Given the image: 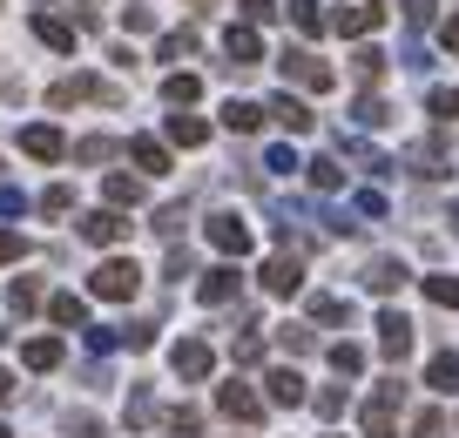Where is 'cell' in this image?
<instances>
[{"label": "cell", "instance_id": "53", "mask_svg": "<svg viewBox=\"0 0 459 438\" xmlns=\"http://www.w3.org/2000/svg\"><path fill=\"white\" fill-rule=\"evenodd\" d=\"M122 21H129V34H149V28H156V14H149V7H129Z\"/></svg>", "mask_w": 459, "mask_h": 438}, {"label": "cell", "instance_id": "16", "mask_svg": "<svg viewBox=\"0 0 459 438\" xmlns=\"http://www.w3.org/2000/svg\"><path fill=\"white\" fill-rule=\"evenodd\" d=\"M405 162H412V176H419V183H439V176H453V169H446V142H439V135H432V142H419V149H412Z\"/></svg>", "mask_w": 459, "mask_h": 438}, {"label": "cell", "instance_id": "42", "mask_svg": "<svg viewBox=\"0 0 459 438\" xmlns=\"http://www.w3.org/2000/svg\"><path fill=\"white\" fill-rule=\"evenodd\" d=\"M432 14H439V0H405V28H432Z\"/></svg>", "mask_w": 459, "mask_h": 438}, {"label": "cell", "instance_id": "17", "mask_svg": "<svg viewBox=\"0 0 459 438\" xmlns=\"http://www.w3.org/2000/svg\"><path fill=\"white\" fill-rule=\"evenodd\" d=\"M264 115H271V108H257V101H223V128H230V135H257Z\"/></svg>", "mask_w": 459, "mask_h": 438}, {"label": "cell", "instance_id": "25", "mask_svg": "<svg viewBox=\"0 0 459 438\" xmlns=\"http://www.w3.org/2000/svg\"><path fill=\"white\" fill-rule=\"evenodd\" d=\"M426 384H432V391H459V351H439V357H432V365H426Z\"/></svg>", "mask_w": 459, "mask_h": 438}, {"label": "cell", "instance_id": "20", "mask_svg": "<svg viewBox=\"0 0 459 438\" xmlns=\"http://www.w3.org/2000/svg\"><path fill=\"white\" fill-rule=\"evenodd\" d=\"M34 34H41L55 55H74V28H68L61 14H34Z\"/></svg>", "mask_w": 459, "mask_h": 438}, {"label": "cell", "instance_id": "39", "mask_svg": "<svg viewBox=\"0 0 459 438\" xmlns=\"http://www.w3.org/2000/svg\"><path fill=\"white\" fill-rule=\"evenodd\" d=\"M230 357H237V365H264V338H257V331H244V338L230 344Z\"/></svg>", "mask_w": 459, "mask_h": 438}, {"label": "cell", "instance_id": "61", "mask_svg": "<svg viewBox=\"0 0 459 438\" xmlns=\"http://www.w3.org/2000/svg\"><path fill=\"white\" fill-rule=\"evenodd\" d=\"M331 438H338V432H331Z\"/></svg>", "mask_w": 459, "mask_h": 438}, {"label": "cell", "instance_id": "12", "mask_svg": "<svg viewBox=\"0 0 459 438\" xmlns=\"http://www.w3.org/2000/svg\"><path fill=\"white\" fill-rule=\"evenodd\" d=\"M196 297H203V304H230V297H244V277H237V263H216L210 277L196 283Z\"/></svg>", "mask_w": 459, "mask_h": 438}, {"label": "cell", "instance_id": "35", "mask_svg": "<svg viewBox=\"0 0 459 438\" xmlns=\"http://www.w3.org/2000/svg\"><path fill=\"white\" fill-rule=\"evenodd\" d=\"M426 297L439 311H459V277H426Z\"/></svg>", "mask_w": 459, "mask_h": 438}, {"label": "cell", "instance_id": "52", "mask_svg": "<svg viewBox=\"0 0 459 438\" xmlns=\"http://www.w3.org/2000/svg\"><path fill=\"white\" fill-rule=\"evenodd\" d=\"M271 14H277L271 0H244V21H250V28H264V21H271Z\"/></svg>", "mask_w": 459, "mask_h": 438}, {"label": "cell", "instance_id": "40", "mask_svg": "<svg viewBox=\"0 0 459 438\" xmlns=\"http://www.w3.org/2000/svg\"><path fill=\"white\" fill-rule=\"evenodd\" d=\"M108 156H115V142H108V135H88L82 149H74V162H108Z\"/></svg>", "mask_w": 459, "mask_h": 438}, {"label": "cell", "instance_id": "9", "mask_svg": "<svg viewBox=\"0 0 459 438\" xmlns=\"http://www.w3.org/2000/svg\"><path fill=\"white\" fill-rule=\"evenodd\" d=\"M122 101V95H115V88H101V82H88V74H68V82H55V88H48V101H55V108H74V101Z\"/></svg>", "mask_w": 459, "mask_h": 438}, {"label": "cell", "instance_id": "19", "mask_svg": "<svg viewBox=\"0 0 459 438\" xmlns=\"http://www.w3.org/2000/svg\"><path fill=\"white\" fill-rule=\"evenodd\" d=\"M129 156H135V169H149V176H169V149H162L156 135H135V142H129Z\"/></svg>", "mask_w": 459, "mask_h": 438}, {"label": "cell", "instance_id": "46", "mask_svg": "<svg viewBox=\"0 0 459 438\" xmlns=\"http://www.w3.org/2000/svg\"><path fill=\"white\" fill-rule=\"evenodd\" d=\"M426 108H432V115H446V122H453V115H459V95H453V88H432V95H426Z\"/></svg>", "mask_w": 459, "mask_h": 438}, {"label": "cell", "instance_id": "51", "mask_svg": "<svg viewBox=\"0 0 459 438\" xmlns=\"http://www.w3.org/2000/svg\"><path fill=\"white\" fill-rule=\"evenodd\" d=\"M439 47H446V55H459V14L439 21Z\"/></svg>", "mask_w": 459, "mask_h": 438}, {"label": "cell", "instance_id": "59", "mask_svg": "<svg viewBox=\"0 0 459 438\" xmlns=\"http://www.w3.org/2000/svg\"><path fill=\"white\" fill-rule=\"evenodd\" d=\"M0 438H7V425H0Z\"/></svg>", "mask_w": 459, "mask_h": 438}, {"label": "cell", "instance_id": "10", "mask_svg": "<svg viewBox=\"0 0 459 438\" xmlns=\"http://www.w3.org/2000/svg\"><path fill=\"white\" fill-rule=\"evenodd\" d=\"M264 290H271V297H298L304 290V263L298 256H271V263H264Z\"/></svg>", "mask_w": 459, "mask_h": 438}, {"label": "cell", "instance_id": "23", "mask_svg": "<svg viewBox=\"0 0 459 438\" xmlns=\"http://www.w3.org/2000/svg\"><path fill=\"white\" fill-rule=\"evenodd\" d=\"M21 365L28 371H55L61 365V338H28L21 344Z\"/></svg>", "mask_w": 459, "mask_h": 438}, {"label": "cell", "instance_id": "2", "mask_svg": "<svg viewBox=\"0 0 459 438\" xmlns=\"http://www.w3.org/2000/svg\"><path fill=\"white\" fill-rule=\"evenodd\" d=\"M277 68H284V82H298V88H311V95H325L331 82H338V74L325 68V61L311 55V47H284V55H277Z\"/></svg>", "mask_w": 459, "mask_h": 438}, {"label": "cell", "instance_id": "22", "mask_svg": "<svg viewBox=\"0 0 459 438\" xmlns=\"http://www.w3.org/2000/svg\"><path fill=\"white\" fill-rule=\"evenodd\" d=\"M264 384H271V405H304V378H298L290 365H277Z\"/></svg>", "mask_w": 459, "mask_h": 438}, {"label": "cell", "instance_id": "30", "mask_svg": "<svg viewBox=\"0 0 459 438\" xmlns=\"http://www.w3.org/2000/svg\"><path fill=\"white\" fill-rule=\"evenodd\" d=\"M331 371H338V378H359L365 371V344H331Z\"/></svg>", "mask_w": 459, "mask_h": 438}, {"label": "cell", "instance_id": "58", "mask_svg": "<svg viewBox=\"0 0 459 438\" xmlns=\"http://www.w3.org/2000/svg\"><path fill=\"white\" fill-rule=\"evenodd\" d=\"M446 223H453V229H459V202H453V210H446Z\"/></svg>", "mask_w": 459, "mask_h": 438}, {"label": "cell", "instance_id": "44", "mask_svg": "<svg viewBox=\"0 0 459 438\" xmlns=\"http://www.w3.org/2000/svg\"><path fill=\"white\" fill-rule=\"evenodd\" d=\"M196 55V34H162V61H183Z\"/></svg>", "mask_w": 459, "mask_h": 438}, {"label": "cell", "instance_id": "31", "mask_svg": "<svg viewBox=\"0 0 459 438\" xmlns=\"http://www.w3.org/2000/svg\"><path fill=\"white\" fill-rule=\"evenodd\" d=\"M143 202V183L135 176H108V210H135Z\"/></svg>", "mask_w": 459, "mask_h": 438}, {"label": "cell", "instance_id": "60", "mask_svg": "<svg viewBox=\"0 0 459 438\" xmlns=\"http://www.w3.org/2000/svg\"><path fill=\"white\" fill-rule=\"evenodd\" d=\"M0 338H7V331H0Z\"/></svg>", "mask_w": 459, "mask_h": 438}, {"label": "cell", "instance_id": "13", "mask_svg": "<svg viewBox=\"0 0 459 438\" xmlns=\"http://www.w3.org/2000/svg\"><path fill=\"white\" fill-rule=\"evenodd\" d=\"M378 28H385V7H378V0H359V7L338 14V34H351V41H365V34H378Z\"/></svg>", "mask_w": 459, "mask_h": 438}, {"label": "cell", "instance_id": "18", "mask_svg": "<svg viewBox=\"0 0 459 438\" xmlns=\"http://www.w3.org/2000/svg\"><path fill=\"white\" fill-rule=\"evenodd\" d=\"M48 317H55L61 331H82L88 324V304L74 297V290H55V297H48Z\"/></svg>", "mask_w": 459, "mask_h": 438}, {"label": "cell", "instance_id": "34", "mask_svg": "<svg viewBox=\"0 0 459 438\" xmlns=\"http://www.w3.org/2000/svg\"><path fill=\"white\" fill-rule=\"evenodd\" d=\"M149 418H156V398H149V384H135L129 391V432H143Z\"/></svg>", "mask_w": 459, "mask_h": 438}, {"label": "cell", "instance_id": "8", "mask_svg": "<svg viewBox=\"0 0 459 438\" xmlns=\"http://www.w3.org/2000/svg\"><path fill=\"white\" fill-rule=\"evenodd\" d=\"M405 277H412V270L399 263V256H372V263H365V290H372V297H392V290H405Z\"/></svg>", "mask_w": 459, "mask_h": 438}, {"label": "cell", "instance_id": "14", "mask_svg": "<svg viewBox=\"0 0 459 438\" xmlns=\"http://www.w3.org/2000/svg\"><path fill=\"white\" fill-rule=\"evenodd\" d=\"M21 149H28L34 162H61V156H68V142H61V128H48V122L21 128Z\"/></svg>", "mask_w": 459, "mask_h": 438}, {"label": "cell", "instance_id": "7", "mask_svg": "<svg viewBox=\"0 0 459 438\" xmlns=\"http://www.w3.org/2000/svg\"><path fill=\"white\" fill-rule=\"evenodd\" d=\"M169 365H176V378L203 384V378H210V365H216V351H210V344H203V338H183V344H176V351H169Z\"/></svg>", "mask_w": 459, "mask_h": 438}, {"label": "cell", "instance_id": "36", "mask_svg": "<svg viewBox=\"0 0 459 438\" xmlns=\"http://www.w3.org/2000/svg\"><path fill=\"white\" fill-rule=\"evenodd\" d=\"M351 115H359V128H385V122H392V108H385L378 95H359V108H351Z\"/></svg>", "mask_w": 459, "mask_h": 438}, {"label": "cell", "instance_id": "27", "mask_svg": "<svg viewBox=\"0 0 459 438\" xmlns=\"http://www.w3.org/2000/svg\"><path fill=\"white\" fill-rule=\"evenodd\" d=\"M162 432H169V438H203V411L196 405H176L169 418H162Z\"/></svg>", "mask_w": 459, "mask_h": 438}, {"label": "cell", "instance_id": "4", "mask_svg": "<svg viewBox=\"0 0 459 438\" xmlns=\"http://www.w3.org/2000/svg\"><path fill=\"white\" fill-rule=\"evenodd\" d=\"M216 411H223V418H237V425H257V418H264V398L250 391V384L230 378V384H216Z\"/></svg>", "mask_w": 459, "mask_h": 438}, {"label": "cell", "instance_id": "37", "mask_svg": "<svg viewBox=\"0 0 459 438\" xmlns=\"http://www.w3.org/2000/svg\"><path fill=\"white\" fill-rule=\"evenodd\" d=\"M7 304H14V311L28 317L34 304H41V283H34V277H14V290H7Z\"/></svg>", "mask_w": 459, "mask_h": 438}, {"label": "cell", "instance_id": "41", "mask_svg": "<svg viewBox=\"0 0 459 438\" xmlns=\"http://www.w3.org/2000/svg\"><path fill=\"white\" fill-rule=\"evenodd\" d=\"M41 210H48V216H68V210H74V189H68V183H55V189L41 196Z\"/></svg>", "mask_w": 459, "mask_h": 438}, {"label": "cell", "instance_id": "28", "mask_svg": "<svg viewBox=\"0 0 459 438\" xmlns=\"http://www.w3.org/2000/svg\"><path fill=\"white\" fill-rule=\"evenodd\" d=\"M196 95H203V82H196V74H169V82H162V101H169V108H189Z\"/></svg>", "mask_w": 459, "mask_h": 438}, {"label": "cell", "instance_id": "57", "mask_svg": "<svg viewBox=\"0 0 459 438\" xmlns=\"http://www.w3.org/2000/svg\"><path fill=\"white\" fill-rule=\"evenodd\" d=\"M0 405H14V371H0Z\"/></svg>", "mask_w": 459, "mask_h": 438}, {"label": "cell", "instance_id": "33", "mask_svg": "<svg viewBox=\"0 0 459 438\" xmlns=\"http://www.w3.org/2000/svg\"><path fill=\"white\" fill-rule=\"evenodd\" d=\"M290 21H298V34H325V7L317 0H290Z\"/></svg>", "mask_w": 459, "mask_h": 438}, {"label": "cell", "instance_id": "11", "mask_svg": "<svg viewBox=\"0 0 459 438\" xmlns=\"http://www.w3.org/2000/svg\"><path fill=\"white\" fill-rule=\"evenodd\" d=\"M122 236H129V216H122V210L82 216V243H101V250H108V243H122Z\"/></svg>", "mask_w": 459, "mask_h": 438}, {"label": "cell", "instance_id": "48", "mask_svg": "<svg viewBox=\"0 0 459 438\" xmlns=\"http://www.w3.org/2000/svg\"><path fill=\"white\" fill-rule=\"evenodd\" d=\"M264 169H271V176H290V169H298V156H290V149H271V156H264Z\"/></svg>", "mask_w": 459, "mask_h": 438}, {"label": "cell", "instance_id": "49", "mask_svg": "<svg viewBox=\"0 0 459 438\" xmlns=\"http://www.w3.org/2000/svg\"><path fill=\"white\" fill-rule=\"evenodd\" d=\"M359 216H365V223H378V216H385V196H378V189H365V196H359Z\"/></svg>", "mask_w": 459, "mask_h": 438}, {"label": "cell", "instance_id": "54", "mask_svg": "<svg viewBox=\"0 0 459 438\" xmlns=\"http://www.w3.org/2000/svg\"><path fill=\"white\" fill-rule=\"evenodd\" d=\"M162 277H169V283H183V277H189V256H183V250H169V263H162Z\"/></svg>", "mask_w": 459, "mask_h": 438}, {"label": "cell", "instance_id": "6", "mask_svg": "<svg viewBox=\"0 0 459 438\" xmlns=\"http://www.w3.org/2000/svg\"><path fill=\"white\" fill-rule=\"evenodd\" d=\"M378 351L399 365V357H412V317L405 311H378Z\"/></svg>", "mask_w": 459, "mask_h": 438}, {"label": "cell", "instance_id": "55", "mask_svg": "<svg viewBox=\"0 0 459 438\" xmlns=\"http://www.w3.org/2000/svg\"><path fill=\"white\" fill-rule=\"evenodd\" d=\"M21 250H28V243H21V236H14V229H0V263H14V256H21Z\"/></svg>", "mask_w": 459, "mask_h": 438}, {"label": "cell", "instance_id": "3", "mask_svg": "<svg viewBox=\"0 0 459 438\" xmlns=\"http://www.w3.org/2000/svg\"><path fill=\"white\" fill-rule=\"evenodd\" d=\"M135 290H143V270H135L129 256H108V263L95 270V297H108V304H129Z\"/></svg>", "mask_w": 459, "mask_h": 438}, {"label": "cell", "instance_id": "24", "mask_svg": "<svg viewBox=\"0 0 459 438\" xmlns=\"http://www.w3.org/2000/svg\"><path fill=\"white\" fill-rule=\"evenodd\" d=\"M169 142H183V149H203V142H210V122H203V115H169Z\"/></svg>", "mask_w": 459, "mask_h": 438}, {"label": "cell", "instance_id": "56", "mask_svg": "<svg viewBox=\"0 0 459 438\" xmlns=\"http://www.w3.org/2000/svg\"><path fill=\"white\" fill-rule=\"evenodd\" d=\"M28 210V196H21V189H0V216H21Z\"/></svg>", "mask_w": 459, "mask_h": 438}, {"label": "cell", "instance_id": "26", "mask_svg": "<svg viewBox=\"0 0 459 438\" xmlns=\"http://www.w3.org/2000/svg\"><path fill=\"white\" fill-rule=\"evenodd\" d=\"M385 68H392V61L378 55V47H359V55H351V74H359L365 88H378V82H385Z\"/></svg>", "mask_w": 459, "mask_h": 438}, {"label": "cell", "instance_id": "38", "mask_svg": "<svg viewBox=\"0 0 459 438\" xmlns=\"http://www.w3.org/2000/svg\"><path fill=\"white\" fill-rule=\"evenodd\" d=\"M277 344H284L290 357H304V351H311L317 338H311V331H304V324H277Z\"/></svg>", "mask_w": 459, "mask_h": 438}, {"label": "cell", "instance_id": "47", "mask_svg": "<svg viewBox=\"0 0 459 438\" xmlns=\"http://www.w3.org/2000/svg\"><path fill=\"white\" fill-rule=\"evenodd\" d=\"M183 223H189V216H183V202H169V210L156 216V229H162V236H176V229H183Z\"/></svg>", "mask_w": 459, "mask_h": 438}, {"label": "cell", "instance_id": "5", "mask_svg": "<svg viewBox=\"0 0 459 438\" xmlns=\"http://www.w3.org/2000/svg\"><path fill=\"white\" fill-rule=\"evenodd\" d=\"M210 243L223 256H250V243H257V236H250V223L237 210H223V216H210Z\"/></svg>", "mask_w": 459, "mask_h": 438}, {"label": "cell", "instance_id": "32", "mask_svg": "<svg viewBox=\"0 0 459 438\" xmlns=\"http://www.w3.org/2000/svg\"><path fill=\"white\" fill-rule=\"evenodd\" d=\"M311 317H317V324H351V304H344V297H325V290H317V297H311Z\"/></svg>", "mask_w": 459, "mask_h": 438}, {"label": "cell", "instance_id": "1", "mask_svg": "<svg viewBox=\"0 0 459 438\" xmlns=\"http://www.w3.org/2000/svg\"><path fill=\"white\" fill-rule=\"evenodd\" d=\"M399 405H405V384L385 378L372 391V405H365V438H392V432H399Z\"/></svg>", "mask_w": 459, "mask_h": 438}, {"label": "cell", "instance_id": "43", "mask_svg": "<svg viewBox=\"0 0 459 438\" xmlns=\"http://www.w3.org/2000/svg\"><path fill=\"white\" fill-rule=\"evenodd\" d=\"M412 438H446V411H419V418H412Z\"/></svg>", "mask_w": 459, "mask_h": 438}, {"label": "cell", "instance_id": "15", "mask_svg": "<svg viewBox=\"0 0 459 438\" xmlns=\"http://www.w3.org/2000/svg\"><path fill=\"white\" fill-rule=\"evenodd\" d=\"M223 55H230V68H257V61H264L257 28H230V34H223Z\"/></svg>", "mask_w": 459, "mask_h": 438}, {"label": "cell", "instance_id": "29", "mask_svg": "<svg viewBox=\"0 0 459 438\" xmlns=\"http://www.w3.org/2000/svg\"><path fill=\"white\" fill-rule=\"evenodd\" d=\"M304 176H311V189H325V196H331V189H344V169H338V162H331V156L304 162Z\"/></svg>", "mask_w": 459, "mask_h": 438}, {"label": "cell", "instance_id": "50", "mask_svg": "<svg viewBox=\"0 0 459 438\" xmlns=\"http://www.w3.org/2000/svg\"><path fill=\"white\" fill-rule=\"evenodd\" d=\"M68 438H101V425L88 418V411H74V418H68Z\"/></svg>", "mask_w": 459, "mask_h": 438}, {"label": "cell", "instance_id": "21", "mask_svg": "<svg viewBox=\"0 0 459 438\" xmlns=\"http://www.w3.org/2000/svg\"><path fill=\"white\" fill-rule=\"evenodd\" d=\"M271 115H277V122H284V128H290V135H304V128H311V122H317V115H311V108H304V101H298V95H271Z\"/></svg>", "mask_w": 459, "mask_h": 438}, {"label": "cell", "instance_id": "45", "mask_svg": "<svg viewBox=\"0 0 459 438\" xmlns=\"http://www.w3.org/2000/svg\"><path fill=\"white\" fill-rule=\"evenodd\" d=\"M344 411V384H325V391H317V418H338Z\"/></svg>", "mask_w": 459, "mask_h": 438}]
</instances>
